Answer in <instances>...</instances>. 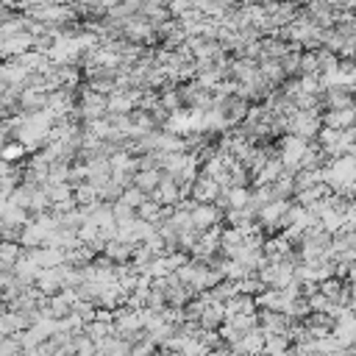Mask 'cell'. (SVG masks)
Returning <instances> with one entry per match:
<instances>
[{"instance_id": "cell-2", "label": "cell", "mask_w": 356, "mask_h": 356, "mask_svg": "<svg viewBox=\"0 0 356 356\" xmlns=\"http://www.w3.org/2000/svg\"><path fill=\"white\" fill-rule=\"evenodd\" d=\"M92 356H108V353H106V350H100V348H97V350H95V353H92Z\"/></svg>"}, {"instance_id": "cell-1", "label": "cell", "mask_w": 356, "mask_h": 356, "mask_svg": "<svg viewBox=\"0 0 356 356\" xmlns=\"http://www.w3.org/2000/svg\"><path fill=\"white\" fill-rule=\"evenodd\" d=\"M289 348H292V339H289L286 334H267L264 353H270V356H284Z\"/></svg>"}, {"instance_id": "cell-3", "label": "cell", "mask_w": 356, "mask_h": 356, "mask_svg": "<svg viewBox=\"0 0 356 356\" xmlns=\"http://www.w3.org/2000/svg\"><path fill=\"white\" fill-rule=\"evenodd\" d=\"M261 356H270V353H261Z\"/></svg>"}]
</instances>
